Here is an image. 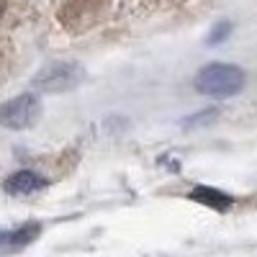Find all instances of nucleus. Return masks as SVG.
Wrapping results in <instances>:
<instances>
[{"instance_id": "1", "label": "nucleus", "mask_w": 257, "mask_h": 257, "mask_svg": "<svg viewBox=\"0 0 257 257\" xmlns=\"http://www.w3.org/2000/svg\"><path fill=\"white\" fill-rule=\"evenodd\" d=\"M244 88V72L237 64H208L196 75V90L211 98H231Z\"/></svg>"}, {"instance_id": "2", "label": "nucleus", "mask_w": 257, "mask_h": 257, "mask_svg": "<svg viewBox=\"0 0 257 257\" xmlns=\"http://www.w3.org/2000/svg\"><path fill=\"white\" fill-rule=\"evenodd\" d=\"M41 116V103L34 93H24L0 105V126L6 128H29Z\"/></svg>"}, {"instance_id": "3", "label": "nucleus", "mask_w": 257, "mask_h": 257, "mask_svg": "<svg viewBox=\"0 0 257 257\" xmlns=\"http://www.w3.org/2000/svg\"><path fill=\"white\" fill-rule=\"evenodd\" d=\"M82 80V70L72 62H59V64H49L47 70H41L34 80L36 88L47 90V93H64L75 88V85Z\"/></svg>"}, {"instance_id": "4", "label": "nucleus", "mask_w": 257, "mask_h": 257, "mask_svg": "<svg viewBox=\"0 0 257 257\" xmlns=\"http://www.w3.org/2000/svg\"><path fill=\"white\" fill-rule=\"evenodd\" d=\"M6 193H11V196H29V193H36L41 188H47V180L31 173V170H18V173H13L8 180H6Z\"/></svg>"}, {"instance_id": "5", "label": "nucleus", "mask_w": 257, "mask_h": 257, "mask_svg": "<svg viewBox=\"0 0 257 257\" xmlns=\"http://www.w3.org/2000/svg\"><path fill=\"white\" fill-rule=\"evenodd\" d=\"M39 234V224H26L21 229H11V231H0V252L6 249H18L29 242H34V237Z\"/></svg>"}, {"instance_id": "6", "label": "nucleus", "mask_w": 257, "mask_h": 257, "mask_svg": "<svg viewBox=\"0 0 257 257\" xmlns=\"http://www.w3.org/2000/svg\"><path fill=\"white\" fill-rule=\"evenodd\" d=\"M190 198L198 201V203H206V206H211V208H216V211H226V208L231 206V198L226 196V193H221V190H216V188H203V185L193 190Z\"/></svg>"}, {"instance_id": "7", "label": "nucleus", "mask_w": 257, "mask_h": 257, "mask_svg": "<svg viewBox=\"0 0 257 257\" xmlns=\"http://www.w3.org/2000/svg\"><path fill=\"white\" fill-rule=\"evenodd\" d=\"M226 34H229V24H219L216 29H213V34L208 36V41H211V44H216V41H221Z\"/></svg>"}, {"instance_id": "8", "label": "nucleus", "mask_w": 257, "mask_h": 257, "mask_svg": "<svg viewBox=\"0 0 257 257\" xmlns=\"http://www.w3.org/2000/svg\"><path fill=\"white\" fill-rule=\"evenodd\" d=\"M211 118H216V111H203L198 118H188V121H185V126H196V123H203V121L208 123Z\"/></svg>"}]
</instances>
